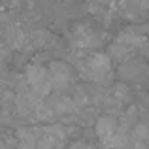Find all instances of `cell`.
Segmentation results:
<instances>
[{
  "mask_svg": "<svg viewBox=\"0 0 149 149\" xmlns=\"http://www.w3.org/2000/svg\"><path fill=\"white\" fill-rule=\"evenodd\" d=\"M47 74L51 79V87L55 89H64L72 81V70L64 62H51L47 68Z\"/></svg>",
  "mask_w": 149,
  "mask_h": 149,
  "instance_id": "3957f363",
  "label": "cell"
},
{
  "mask_svg": "<svg viewBox=\"0 0 149 149\" xmlns=\"http://www.w3.org/2000/svg\"><path fill=\"white\" fill-rule=\"evenodd\" d=\"M26 81H29L30 89L36 96H47L51 87V79H49V74L47 68L40 64H32L29 70H26Z\"/></svg>",
  "mask_w": 149,
  "mask_h": 149,
  "instance_id": "7a4b0ae2",
  "label": "cell"
},
{
  "mask_svg": "<svg viewBox=\"0 0 149 149\" xmlns=\"http://www.w3.org/2000/svg\"><path fill=\"white\" fill-rule=\"evenodd\" d=\"M81 74L83 77L91 81H102L109 76V58L106 55H91L87 61L81 64Z\"/></svg>",
  "mask_w": 149,
  "mask_h": 149,
  "instance_id": "6da1fadb",
  "label": "cell"
}]
</instances>
